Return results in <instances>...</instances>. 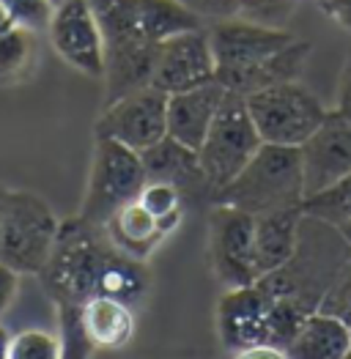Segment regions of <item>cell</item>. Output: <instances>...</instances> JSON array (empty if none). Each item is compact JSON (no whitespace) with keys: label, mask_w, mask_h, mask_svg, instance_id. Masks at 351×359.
Here are the masks:
<instances>
[{"label":"cell","mask_w":351,"mask_h":359,"mask_svg":"<svg viewBox=\"0 0 351 359\" xmlns=\"http://www.w3.org/2000/svg\"><path fill=\"white\" fill-rule=\"evenodd\" d=\"M335 113H340L343 118L351 121V50L346 53L340 77H338V93H335Z\"/></svg>","instance_id":"30"},{"label":"cell","mask_w":351,"mask_h":359,"mask_svg":"<svg viewBox=\"0 0 351 359\" xmlns=\"http://www.w3.org/2000/svg\"><path fill=\"white\" fill-rule=\"evenodd\" d=\"M335 231L340 233V239L346 241V244H349V250H351V219H349V222H343L340 228H335Z\"/></svg>","instance_id":"34"},{"label":"cell","mask_w":351,"mask_h":359,"mask_svg":"<svg viewBox=\"0 0 351 359\" xmlns=\"http://www.w3.org/2000/svg\"><path fill=\"white\" fill-rule=\"evenodd\" d=\"M319 310L335 316V318H340L351 330V261L338 271V277H335L332 285L326 288Z\"/></svg>","instance_id":"27"},{"label":"cell","mask_w":351,"mask_h":359,"mask_svg":"<svg viewBox=\"0 0 351 359\" xmlns=\"http://www.w3.org/2000/svg\"><path fill=\"white\" fill-rule=\"evenodd\" d=\"M261 146L263 140L247 110V99L241 93L228 90L217 118L208 126L198 149V165L204 170L208 192L214 195L228 181H234Z\"/></svg>","instance_id":"5"},{"label":"cell","mask_w":351,"mask_h":359,"mask_svg":"<svg viewBox=\"0 0 351 359\" xmlns=\"http://www.w3.org/2000/svg\"><path fill=\"white\" fill-rule=\"evenodd\" d=\"M8 189H11V187L0 184V225H3V211H6V198H8Z\"/></svg>","instance_id":"36"},{"label":"cell","mask_w":351,"mask_h":359,"mask_svg":"<svg viewBox=\"0 0 351 359\" xmlns=\"http://www.w3.org/2000/svg\"><path fill=\"white\" fill-rule=\"evenodd\" d=\"M305 198L351 173V121L329 110L324 123L299 146Z\"/></svg>","instance_id":"13"},{"label":"cell","mask_w":351,"mask_h":359,"mask_svg":"<svg viewBox=\"0 0 351 359\" xmlns=\"http://www.w3.org/2000/svg\"><path fill=\"white\" fill-rule=\"evenodd\" d=\"M247 99V110L263 143L299 149L326 118L324 102L299 80L256 90Z\"/></svg>","instance_id":"6"},{"label":"cell","mask_w":351,"mask_h":359,"mask_svg":"<svg viewBox=\"0 0 351 359\" xmlns=\"http://www.w3.org/2000/svg\"><path fill=\"white\" fill-rule=\"evenodd\" d=\"M6 359H60V340L55 332L22 330L8 340Z\"/></svg>","instance_id":"25"},{"label":"cell","mask_w":351,"mask_h":359,"mask_svg":"<svg viewBox=\"0 0 351 359\" xmlns=\"http://www.w3.org/2000/svg\"><path fill=\"white\" fill-rule=\"evenodd\" d=\"M208 258L214 277L225 288H244L261 280L256 264V217L234 206L211 203Z\"/></svg>","instance_id":"7"},{"label":"cell","mask_w":351,"mask_h":359,"mask_svg":"<svg viewBox=\"0 0 351 359\" xmlns=\"http://www.w3.org/2000/svg\"><path fill=\"white\" fill-rule=\"evenodd\" d=\"M146 181V168L138 151L126 149L124 143L110 137H96L88 168L86 195L77 217L105 228V222L118 209L138 201Z\"/></svg>","instance_id":"4"},{"label":"cell","mask_w":351,"mask_h":359,"mask_svg":"<svg viewBox=\"0 0 351 359\" xmlns=\"http://www.w3.org/2000/svg\"><path fill=\"white\" fill-rule=\"evenodd\" d=\"M11 25H14V22H11L8 11H6V8H3V3H0V33H3V30H8Z\"/></svg>","instance_id":"35"},{"label":"cell","mask_w":351,"mask_h":359,"mask_svg":"<svg viewBox=\"0 0 351 359\" xmlns=\"http://www.w3.org/2000/svg\"><path fill=\"white\" fill-rule=\"evenodd\" d=\"M41 58L39 30L11 25L0 33V88L28 83Z\"/></svg>","instance_id":"21"},{"label":"cell","mask_w":351,"mask_h":359,"mask_svg":"<svg viewBox=\"0 0 351 359\" xmlns=\"http://www.w3.org/2000/svg\"><path fill=\"white\" fill-rule=\"evenodd\" d=\"M0 3L8 11L14 25L39 30V33H44L50 25V17H53L50 0H0Z\"/></svg>","instance_id":"26"},{"label":"cell","mask_w":351,"mask_h":359,"mask_svg":"<svg viewBox=\"0 0 351 359\" xmlns=\"http://www.w3.org/2000/svg\"><path fill=\"white\" fill-rule=\"evenodd\" d=\"M225 96H228V88L220 80L171 93L168 96V137L178 140L187 149L198 151Z\"/></svg>","instance_id":"14"},{"label":"cell","mask_w":351,"mask_h":359,"mask_svg":"<svg viewBox=\"0 0 351 359\" xmlns=\"http://www.w3.org/2000/svg\"><path fill=\"white\" fill-rule=\"evenodd\" d=\"M105 233L124 255H129L135 261H143V264L157 252V247L168 239L165 231L159 228L157 217L140 201H132L124 209H118L105 222Z\"/></svg>","instance_id":"20"},{"label":"cell","mask_w":351,"mask_h":359,"mask_svg":"<svg viewBox=\"0 0 351 359\" xmlns=\"http://www.w3.org/2000/svg\"><path fill=\"white\" fill-rule=\"evenodd\" d=\"M208 30V41L217 58V74L253 69L296 41L291 30L269 28L247 20H217Z\"/></svg>","instance_id":"11"},{"label":"cell","mask_w":351,"mask_h":359,"mask_svg":"<svg viewBox=\"0 0 351 359\" xmlns=\"http://www.w3.org/2000/svg\"><path fill=\"white\" fill-rule=\"evenodd\" d=\"M234 359H286V351L263 343V346H250V348L234 351Z\"/></svg>","instance_id":"32"},{"label":"cell","mask_w":351,"mask_h":359,"mask_svg":"<svg viewBox=\"0 0 351 359\" xmlns=\"http://www.w3.org/2000/svg\"><path fill=\"white\" fill-rule=\"evenodd\" d=\"M148 181H168L184 192H208V184L204 179V170L198 165V151L181 146L173 137H162L157 146L140 154ZM211 195V192H208Z\"/></svg>","instance_id":"18"},{"label":"cell","mask_w":351,"mask_h":359,"mask_svg":"<svg viewBox=\"0 0 351 359\" xmlns=\"http://www.w3.org/2000/svg\"><path fill=\"white\" fill-rule=\"evenodd\" d=\"M201 20H231L244 8V0H181Z\"/></svg>","instance_id":"28"},{"label":"cell","mask_w":351,"mask_h":359,"mask_svg":"<svg viewBox=\"0 0 351 359\" xmlns=\"http://www.w3.org/2000/svg\"><path fill=\"white\" fill-rule=\"evenodd\" d=\"M305 201L302 154L291 146L263 143L234 181L211 195V203L234 206L253 217L277 209H293Z\"/></svg>","instance_id":"2"},{"label":"cell","mask_w":351,"mask_h":359,"mask_svg":"<svg viewBox=\"0 0 351 359\" xmlns=\"http://www.w3.org/2000/svg\"><path fill=\"white\" fill-rule=\"evenodd\" d=\"M302 219H305L302 206L266 211L256 217V264L261 277L283 269L296 255Z\"/></svg>","instance_id":"15"},{"label":"cell","mask_w":351,"mask_h":359,"mask_svg":"<svg viewBox=\"0 0 351 359\" xmlns=\"http://www.w3.org/2000/svg\"><path fill=\"white\" fill-rule=\"evenodd\" d=\"M60 3H66V0H50V6L55 8V6H60Z\"/></svg>","instance_id":"37"},{"label":"cell","mask_w":351,"mask_h":359,"mask_svg":"<svg viewBox=\"0 0 351 359\" xmlns=\"http://www.w3.org/2000/svg\"><path fill=\"white\" fill-rule=\"evenodd\" d=\"M47 39L63 63L80 74L102 80L105 74V36L91 0H66L53 8Z\"/></svg>","instance_id":"9"},{"label":"cell","mask_w":351,"mask_h":359,"mask_svg":"<svg viewBox=\"0 0 351 359\" xmlns=\"http://www.w3.org/2000/svg\"><path fill=\"white\" fill-rule=\"evenodd\" d=\"M8 340H11V332L0 324V359H6V354H8Z\"/></svg>","instance_id":"33"},{"label":"cell","mask_w":351,"mask_h":359,"mask_svg":"<svg viewBox=\"0 0 351 359\" xmlns=\"http://www.w3.org/2000/svg\"><path fill=\"white\" fill-rule=\"evenodd\" d=\"M58 307V340L60 359H91L96 351L80 316V304H55Z\"/></svg>","instance_id":"24"},{"label":"cell","mask_w":351,"mask_h":359,"mask_svg":"<svg viewBox=\"0 0 351 359\" xmlns=\"http://www.w3.org/2000/svg\"><path fill=\"white\" fill-rule=\"evenodd\" d=\"M217 334L225 348L241 351L250 346H272V297L261 283L225 288L217 304Z\"/></svg>","instance_id":"12"},{"label":"cell","mask_w":351,"mask_h":359,"mask_svg":"<svg viewBox=\"0 0 351 359\" xmlns=\"http://www.w3.org/2000/svg\"><path fill=\"white\" fill-rule=\"evenodd\" d=\"M310 55V41H302L296 39L291 47H286L283 53L272 55L269 60H263L253 69H244V72H228V74H217V80L231 90V93H241V96H250L256 90L272 88V86H280V83H293L302 77L305 72V63Z\"/></svg>","instance_id":"17"},{"label":"cell","mask_w":351,"mask_h":359,"mask_svg":"<svg viewBox=\"0 0 351 359\" xmlns=\"http://www.w3.org/2000/svg\"><path fill=\"white\" fill-rule=\"evenodd\" d=\"M60 219L53 206L28 189H8L0 225V261L14 271L41 274L58 239Z\"/></svg>","instance_id":"3"},{"label":"cell","mask_w":351,"mask_h":359,"mask_svg":"<svg viewBox=\"0 0 351 359\" xmlns=\"http://www.w3.org/2000/svg\"><path fill=\"white\" fill-rule=\"evenodd\" d=\"M39 280L55 304H83L91 297L135 304L148 291L146 264L124 255L102 225H91L83 217L60 222L53 255Z\"/></svg>","instance_id":"1"},{"label":"cell","mask_w":351,"mask_h":359,"mask_svg":"<svg viewBox=\"0 0 351 359\" xmlns=\"http://www.w3.org/2000/svg\"><path fill=\"white\" fill-rule=\"evenodd\" d=\"M138 201L157 217L165 236L178 231V225L184 219V192L178 187L168 184V181H146Z\"/></svg>","instance_id":"23"},{"label":"cell","mask_w":351,"mask_h":359,"mask_svg":"<svg viewBox=\"0 0 351 359\" xmlns=\"http://www.w3.org/2000/svg\"><path fill=\"white\" fill-rule=\"evenodd\" d=\"M83 327L96 351H121L135 337V310L132 304L116 297H91L80 304Z\"/></svg>","instance_id":"16"},{"label":"cell","mask_w":351,"mask_h":359,"mask_svg":"<svg viewBox=\"0 0 351 359\" xmlns=\"http://www.w3.org/2000/svg\"><path fill=\"white\" fill-rule=\"evenodd\" d=\"M351 348V330L335 316L313 310L291 340L286 343V359H343Z\"/></svg>","instance_id":"19"},{"label":"cell","mask_w":351,"mask_h":359,"mask_svg":"<svg viewBox=\"0 0 351 359\" xmlns=\"http://www.w3.org/2000/svg\"><path fill=\"white\" fill-rule=\"evenodd\" d=\"M93 135L118 140L126 149L143 154L168 137V93L146 86L105 104Z\"/></svg>","instance_id":"8"},{"label":"cell","mask_w":351,"mask_h":359,"mask_svg":"<svg viewBox=\"0 0 351 359\" xmlns=\"http://www.w3.org/2000/svg\"><path fill=\"white\" fill-rule=\"evenodd\" d=\"M316 3L329 20H335L346 33H351V0H316Z\"/></svg>","instance_id":"31"},{"label":"cell","mask_w":351,"mask_h":359,"mask_svg":"<svg viewBox=\"0 0 351 359\" xmlns=\"http://www.w3.org/2000/svg\"><path fill=\"white\" fill-rule=\"evenodd\" d=\"M302 211L310 219H319L329 228H340L351 219V173L338 179L335 184L319 189L316 195H307L302 201Z\"/></svg>","instance_id":"22"},{"label":"cell","mask_w":351,"mask_h":359,"mask_svg":"<svg viewBox=\"0 0 351 359\" xmlns=\"http://www.w3.org/2000/svg\"><path fill=\"white\" fill-rule=\"evenodd\" d=\"M343 359H351V348H349V354H346V357H343Z\"/></svg>","instance_id":"38"},{"label":"cell","mask_w":351,"mask_h":359,"mask_svg":"<svg viewBox=\"0 0 351 359\" xmlns=\"http://www.w3.org/2000/svg\"><path fill=\"white\" fill-rule=\"evenodd\" d=\"M20 280H22L20 271H14L0 261V318L14 307V302L20 297Z\"/></svg>","instance_id":"29"},{"label":"cell","mask_w":351,"mask_h":359,"mask_svg":"<svg viewBox=\"0 0 351 359\" xmlns=\"http://www.w3.org/2000/svg\"><path fill=\"white\" fill-rule=\"evenodd\" d=\"M217 80V58L208 41V30H184L157 44L151 86L162 93L198 88Z\"/></svg>","instance_id":"10"}]
</instances>
